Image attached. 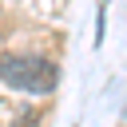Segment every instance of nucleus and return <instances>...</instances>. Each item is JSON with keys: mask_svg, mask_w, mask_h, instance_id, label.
Instances as JSON below:
<instances>
[{"mask_svg": "<svg viewBox=\"0 0 127 127\" xmlns=\"http://www.w3.org/2000/svg\"><path fill=\"white\" fill-rule=\"evenodd\" d=\"M0 79L28 95H48L56 87V64L44 56H0Z\"/></svg>", "mask_w": 127, "mask_h": 127, "instance_id": "obj_1", "label": "nucleus"}, {"mask_svg": "<svg viewBox=\"0 0 127 127\" xmlns=\"http://www.w3.org/2000/svg\"><path fill=\"white\" fill-rule=\"evenodd\" d=\"M12 127H40V111H24V115H16Z\"/></svg>", "mask_w": 127, "mask_h": 127, "instance_id": "obj_2", "label": "nucleus"}, {"mask_svg": "<svg viewBox=\"0 0 127 127\" xmlns=\"http://www.w3.org/2000/svg\"><path fill=\"white\" fill-rule=\"evenodd\" d=\"M0 119H4V99H0Z\"/></svg>", "mask_w": 127, "mask_h": 127, "instance_id": "obj_3", "label": "nucleus"}]
</instances>
